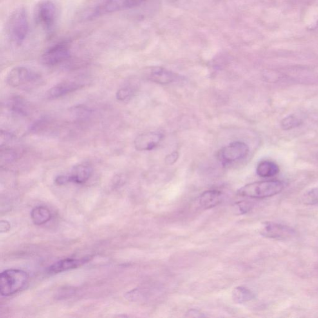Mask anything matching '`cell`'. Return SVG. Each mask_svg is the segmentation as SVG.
Masks as SVG:
<instances>
[{
  "mask_svg": "<svg viewBox=\"0 0 318 318\" xmlns=\"http://www.w3.org/2000/svg\"><path fill=\"white\" fill-rule=\"evenodd\" d=\"M29 19L26 9L18 8L13 11L6 24L8 39L16 46H21L29 33Z\"/></svg>",
  "mask_w": 318,
  "mask_h": 318,
  "instance_id": "1",
  "label": "cell"
},
{
  "mask_svg": "<svg viewBox=\"0 0 318 318\" xmlns=\"http://www.w3.org/2000/svg\"><path fill=\"white\" fill-rule=\"evenodd\" d=\"M283 183L279 180L256 181L244 186L237 191V194L254 199L269 198L282 192Z\"/></svg>",
  "mask_w": 318,
  "mask_h": 318,
  "instance_id": "2",
  "label": "cell"
},
{
  "mask_svg": "<svg viewBox=\"0 0 318 318\" xmlns=\"http://www.w3.org/2000/svg\"><path fill=\"white\" fill-rule=\"evenodd\" d=\"M35 17L42 30L53 32L59 21V7L53 0H42L35 6Z\"/></svg>",
  "mask_w": 318,
  "mask_h": 318,
  "instance_id": "3",
  "label": "cell"
},
{
  "mask_svg": "<svg viewBox=\"0 0 318 318\" xmlns=\"http://www.w3.org/2000/svg\"><path fill=\"white\" fill-rule=\"evenodd\" d=\"M29 275L24 270L8 269L0 275V293L9 297L20 292L28 283Z\"/></svg>",
  "mask_w": 318,
  "mask_h": 318,
  "instance_id": "4",
  "label": "cell"
},
{
  "mask_svg": "<svg viewBox=\"0 0 318 318\" xmlns=\"http://www.w3.org/2000/svg\"><path fill=\"white\" fill-rule=\"evenodd\" d=\"M146 0H100L88 13V18H96L118 11L137 7Z\"/></svg>",
  "mask_w": 318,
  "mask_h": 318,
  "instance_id": "5",
  "label": "cell"
},
{
  "mask_svg": "<svg viewBox=\"0 0 318 318\" xmlns=\"http://www.w3.org/2000/svg\"><path fill=\"white\" fill-rule=\"evenodd\" d=\"M40 80L41 77L38 73L26 67H15L11 69L6 77V83L15 88H30L37 84Z\"/></svg>",
  "mask_w": 318,
  "mask_h": 318,
  "instance_id": "6",
  "label": "cell"
},
{
  "mask_svg": "<svg viewBox=\"0 0 318 318\" xmlns=\"http://www.w3.org/2000/svg\"><path fill=\"white\" fill-rule=\"evenodd\" d=\"M71 55L70 44L67 41H60L45 51L41 56V62L46 66H56L70 59Z\"/></svg>",
  "mask_w": 318,
  "mask_h": 318,
  "instance_id": "7",
  "label": "cell"
},
{
  "mask_svg": "<svg viewBox=\"0 0 318 318\" xmlns=\"http://www.w3.org/2000/svg\"><path fill=\"white\" fill-rule=\"evenodd\" d=\"M249 147L245 142L236 141L219 150L217 157L223 163H230L243 160L248 156Z\"/></svg>",
  "mask_w": 318,
  "mask_h": 318,
  "instance_id": "8",
  "label": "cell"
},
{
  "mask_svg": "<svg viewBox=\"0 0 318 318\" xmlns=\"http://www.w3.org/2000/svg\"><path fill=\"white\" fill-rule=\"evenodd\" d=\"M163 134L160 132H147L140 134L134 141V147L139 151H152L162 141Z\"/></svg>",
  "mask_w": 318,
  "mask_h": 318,
  "instance_id": "9",
  "label": "cell"
},
{
  "mask_svg": "<svg viewBox=\"0 0 318 318\" xmlns=\"http://www.w3.org/2000/svg\"><path fill=\"white\" fill-rule=\"evenodd\" d=\"M145 77L149 81L161 85L171 84L178 79V75L160 67H152L145 71Z\"/></svg>",
  "mask_w": 318,
  "mask_h": 318,
  "instance_id": "10",
  "label": "cell"
},
{
  "mask_svg": "<svg viewBox=\"0 0 318 318\" xmlns=\"http://www.w3.org/2000/svg\"><path fill=\"white\" fill-rule=\"evenodd\" d=\"M261 233L268 238L286 239L295 234L294 230L287 226L275 223H267L262 230Z\"/></svg>",
  "mask_w": 318,
  "mask_h": 318,
  "instance_id": "11",
  "label": "cell"
},
{
  "mask_svg": "<svg viewBox=\"0 0 318 318\" xmlns=\"http://www.w3.org/2000/svg\"><path fill=\"white\" fill-rule=\"evenodd\" d=\"M91 259L92 257L88 256L81 259L68 258L60 260L47 268V272L49 274H56L74 269L88 263Z\"/></svg>",
  "mask_w": 318,
  "mask_h": 318,
  "instance_id": "12",
  "label": "cell"
},
{
  "mask_svg": "<svg viewBox=\"0 0 318 318\" xmlns=\"http://www.w3.org/2000/svg\"><path fill=\"white\" fill-rule=\"evenodd\" d=\"M84 87L82 82L75 80H66L59 83L49 89L47 96L49 99H57L68 94L74 92Z\"/></svg>",
  "mask_w": 318,
  "mask_h": 318,
  "instance_id": "13",
  "label": "cell"
},
{
  "mask_svg": "<svg viewBox=\"0 0 318 318\" xmlns=\"http://www.w3.org/2000/svg\"><path fill=\"white\" fill-rule=\"evenodd\" d=\"M92 173V168L89 165L81 163L75 165L71 169V173L69 174L70 182L77 183V184H84L91 177Z\"/></svg>",
  "mask_w": 318,
  "mask_h": 318,
  "instance_id": "14",
  "label": "cell"
},
{
  "mask_svg": "<svg viewBox=\"0 0 318 318\" xmlns=\"http://www.w3.org/2000/svg\"><path fill=\"white\" fill-rule=\"evenodd\" d=\"M223 198L222 192L216 190H208L201 194L199 204L204 209H212L219 205Z\"/></svg>",
  "mask_w": 318,
  "mask_h": 318,
  "instance_id": "15",
  "label": "cell"
},
{
  "mask_svg": "<svg viewBox=\"0 0 318 318\" xmlns=\"http://www.w3.org/2000/svg\"><path fill=\"white\" fill-rule=\"evenodd\" d=\"M9 110L16 115L25 116L28 115L30 106L26 100L21 96H13L8 100Z\"/></svg>",
  "mask_w": 318,
  "mask_h": 318,
  "instance_id": "16",
  "label": "cell"
},
{
  "mask_svg": "<svg viewBox=\"0 0 318 318\" xmlns=\"http://www.w3.org/2000/svg\"><path fill=\"white\" fill-rule=\"evenodd\" d=\"M52 214L48 208L39 206L34 208L31 212V218L35 225L41 226L51 220Z\"/></svg>",
  "mask_w": 318,
  "mask_h": 318,
  "instance_id": "17",
  "label": "cell"
},
{
  "mask_svg": "<svg viewBox=\"0 0 318 318\" xmlns=\"http://www.w3.org/2000/svg\"><path fill=\"white\" fill-rule=\"evenodd\" d=\"M256 172L261 177H272L279 174V167L276 163L271 161H263L257 165Z\"/></svg>",
  "mask_w": 318,
  "mask_h": 318,
  "instance_id": "18",
  "label": "cell"
},
{
  "mask_svg": "<svg viewBox=\"0 0 318 318\" xmlns=\"http://www.w3.org/2000/svg\"><path fill=\"white\" fill-rule=\"evenodd\" d=\"M232 298L235 303L242 304L247 303L254 299V293L244 286H237L232 291Z\"/></svg>",
  "mask_w": 318,
  "mask_h": 318,
  "instance_id": "19",
  "label": "cell"
},
{
  "mask_svg": "<svg viewBox=\"0 0 318 318\" xmlns=\"http://www.w3.org/2000/svg\"><path fill=\"white\" fill-rule=\"evenodd\" d=\"M18 157V155L15 150L7 147H1L0 154V162L1 165L10 164L17 160Z\"/></svg>",
  "mask_w": 318,
  "mask_h": 318,
  "instance_id": "20",
  "label": "cell"
},
{
  "mask_svg": "<svg viewBox=\"0 0 318 318\" xmlns=\"http://www.w3.org/2000/svg\"><path fill=\"white\" fill-rule=\"evenodd\" d=\"M136 93V89L132 86L122 87L116 93V99L120 102H127L133 97Z\"/></svg>",
  "mask_w": 318,
  "mask_h": 318,
  "instance_id": "21",
  "label": "cell"
},
{
  "mask_svg": "<svg viewBox=\"0 0 318 318\" xmlns=\"http://www.w3.org/2000/svg\"><path fill=\"white\" fill-rule=\"evenodd\" d=\"M301 121L294 115H290L283 119L281 122V127L283 130H290L299 126Z\"/></svg>",
  "mask_w": 318,
  "mask_h": 318,
  "instance_id": "22",
  "label": "cell"
},
{
  "mask_svg": "<svg viewBox=\"0 0 318 318\" xmlns=\"http://www.w3.org/2000/svg\"><path fill=\"white\" fill-rule=\"evenodd\" d=\"M303 202L306 205H315L318 203V188L311 190L304 194Z\"/></svg>",
  "mask_w": 318,
  "mask_h": 318,
  "instance_id": "23",
  "label": "cell"
},
{
  "mask_svg": "<svg viewBox=\"0 0 318 318\" xmlns=\"http://www.w3.org/2000/svg\"><path fill=\"white\" fill-rule=\"evenodd\" d=\"M179 158V154L177 151L172 152L166 156L165 159V162L166 164L171 165L177 162Z\"/></svg>",
  "mask_w": 318,
  "mask_h": 318,
  "instance_id": "24",
  "label": "cell"
},
{
  "mask_svg": "<svg viewBox=\"0 0 318 318\" xmlns=\"http://www.w3.org/2000/svg\"><path fill=\"white\" fill-rule=\"evenodd\" d=\"M14 136L13 135V134L9 133L8 131H1V146H3V145H5L10 142L11 140H13Z\"/></svg>",
  "mask_w": 318,
  "mask_h": 318,
  "instance_id": "25",
  "label": "cell"
},
{
  "mask_svg": "<svg viewBox=\"0 0 318 318\" xmlns=\"http://www.w3.org/2000/svg\"><path fill=\"white\" fill-rule=\"evenodd\" d=\"M54 182L57 185H64L70 182L69 175H60L55 178Z\"/></svg>",
  "mask_w": 318,
  "mask_h": 318,
  "instance_id": "26",
  "label": "cell"
},
{
  "mask_svg": "<svg viewBox=\"0 0 318 318\" xmlns=\"http://www.w3.org/2000/svg\"><path fill=\"white\" fill-rule=\"evenodd\" d=\"M238 207L241 213L244 214L247 212L251 209V205L247 201H241L238 204Z\"/></svg>",
  "mask_w": 318,
  "mask_h": 318,
  "instance_id": "27",
  "label": "cell"
},
{
  "mask_svg": "<svg viewBox=\"0 0 318 318\" xmlns=\"http://www.w3.org/2000/svg\"><path fill=\"white\" fill-rule=\"evenodd\" d=\"M11 229L10 223L7 221L1 220L0 222V232L6 233Z\"/></svg>",
  "mask_w": 318,
  "mask_h": 318,
  "instance_id": "28",
  "label": "cell"
},
{
  "mask_svg": "<svg viewBox=\"0 0 318 318\" xmlns=\"http://www.w3.org/2000/svg\"><path fill=\"white\" fill-rule=\"evenodd\" d=\"M187 317H205V315L203 313H201L198 310H191L187 313Z\"/></svg>",
  "mask_w": 318,
  "mask_h": 318,
  "instance_id": "29",
  "label": "cell"
},
{
  "mask_svg": "<svg viewBox=\"0 0 318 318\" xmlns=\"http://www.w3.org/2000/svg\"><path fill=\"white\" fill-rule=\"evenodd\" d=\"M317 158H318V155H317Z\"/></svg>",
  "mask_w": 318,
  "mask_h": 318,
  "instance_id": "30",
  "label": "cell"
}]
</instances>
